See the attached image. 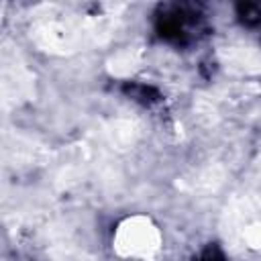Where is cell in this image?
I'll list each match as a JSON object with an SVG mask.
<instances>
[{
    "mask_svg": "<svg viewBox=\"0 0 261 261\" xmlns=\"http://www.w3.org/2000/svg\"><path fill=\"white\" fill-rule=\"evenodd\" d=\"M112 247L124 259L151 261L161 251V232L149 216H130L116 226Z\"/></svg>",
    "mask_w": 261,
    "mask_h": 261,
    "instance_id": "obj_1",
    "label": "cell"
}]
</instances>
